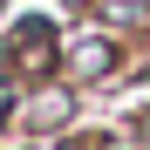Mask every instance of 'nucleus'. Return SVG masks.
<instances>
[{
  "mask_svg": "<svg viewBox=\"0 0 150 150\" xmlns=\"http://www.w3.org/2000/svg\"><path fill=\"white\" fill-rule=\"evenodd\" d=\"M109 68H116V41L89 34V41H75V48H68V75H75V82H103Z\"/></svg>",
  "mask_w": 150,
  "mask_h": 150,
  "instance_id": "1",
  "label": "nucleus"
},
{
  "mask_svg": "<svg viewBox=\"0 0 150 150\" xmlns=\"http://www.w3.org/2000/svg\"><path fill=\"white\" fill-rule=\"evenodd\" d=\"M21 116H28L34 130H62V123L75 116V89H41V96H28Z\"/></svg>",
  "mask_w": 150,
  "mask_h": 150,
  "instance_id": "2",
  "label": "nucleus"
}]
</instances>
